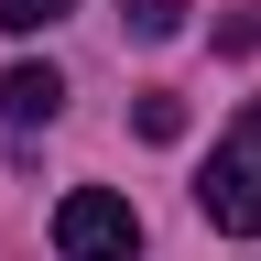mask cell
I'll return each instance as SVG.
<instances>
[{
    "mask_svg": "<svg viewBox=\"0 0 261 261\" xmlns=\"http://www.w3.org/2000/svg\"><path fill=\"white\" fill-rule=\"evenodd\" d=\"M196 207H207V228H228V240H261V98L218 130L207 174H196Z\"/></svg>",
    "mask_w": 261,
    "mask_h": 261,
    "instance_id": "6da1fadb",
    "label": "cell"
},
{
    "mask_svg": "<svg viewBox=\"0 0 261 261\" xmlns=\"http://www.w3.org/2000/svg\"><path fill=\"white\" fill-rule=\"evenodd\" d=\"M55 250H65V261H142V218H130V196L76 185V196L55 207Z\"/></svg>",
    "mask_w": 261,
    "mask_h": 261,
    "instance_id": "7a4b0ae2",
    "label": "cell"
},
{
    "mask_svg": "<svg viewBox=\"0 0 261 261\" xmlns=\"http://www.w3.org/2000/svg\"><path fill=\"white\" fill-rule=\"evenodd\" d=\"M55 109H65V76H55V65H11V76H0V120H11V130L55 120Z\"/></svg>",
    "mask_w": 261,
    "mask_h": 261,
    "instance_id": "3957f363",
    "label": "cell"
},
{
    "mask_svg": "<svg viewBox=\"0 0 261 261\" xmlns=\"http://www.w3.org/2000/svg\"><path fill=\"white\" fill-rule=\"evenodd\" d=\"M130 120H142V142H174V130H185V98H163V87H142V109H130Z\"/></svg>",
    "mask_w": 261,
    "mask_h": 261,
    "instance_id": "277c9868",
    "label": "cell"
},
{
    "mask_svg": "<svg viewBox=\"0 0 261 261\" xmlns=\"http://www.w3.org/2000/svg\"><path fill=\"white\" fill-rule=\"evenodd\" d=\"M76 0H0V33H44V22H65Z\"/></svg>",
    "mask_w": 261,
    "mask_h": 261,
    "instance_id": "5b68a950",
    "label": "cell"
},
{
    "mask_svg": "<svg viewBox=\"0 0 261 261\" xmlns=\"http://www.w3.org/2000/svg\"><path fill=\"white\" fill-rule=\"evenodd\" d=\"M130 33L163 44V33H185V0H130Z\"/></svg>",
    "mask_w": 261,
    "mask_h": 261,
    "instance_id": "8992f818",
    "label": "cell"
}]
</instances>
